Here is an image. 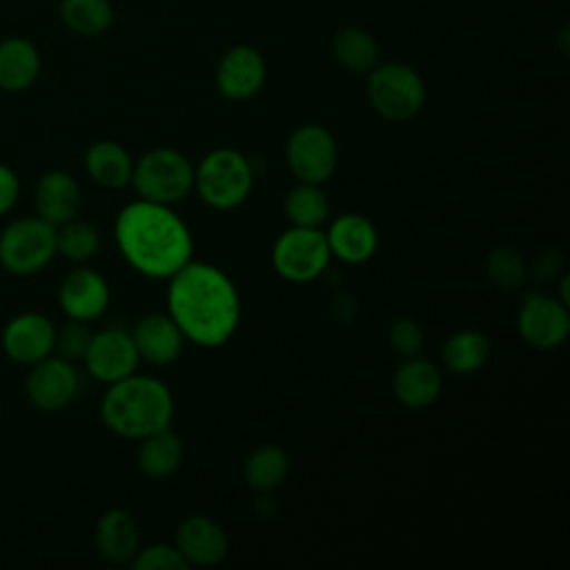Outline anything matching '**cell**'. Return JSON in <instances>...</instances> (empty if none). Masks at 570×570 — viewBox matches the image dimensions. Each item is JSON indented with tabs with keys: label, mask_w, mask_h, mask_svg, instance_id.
<instances>
[{
	"label": "cell",
	"mask_w": 570,
	"mask_h": 570,
	"mask_svg": "<svg viewBox=\"0 0 570 570\" xmlns=\"http://www.w3.org/2000/svg\"><path fill=\"white\" fill-rule=\"evenodd\" d=\"M167 281V314L185 341L200 347H220L236 334L240 296L220 267L191 258Z\"/></svg>",
	"instance_id": "6da1fadb"
},
{
	"label": "cell",
	"mask_w": 570,
	"mask_h": 570,
	"mask_svg": "<svg viewBox=\"0 0 570 570\" xmlns=\"http://www.w3.org/2000/svg\"><path fill=\"white\" fill-rule=\"evenodd\" d=\"M122 258L147 278H169L191 261L194 240L187 223L171 205L151 200L127 203L114 223Z\"/></svg>",
	"instance_id": "7a4b0ae2"
},
{
	"label": "cell",
	"mask_w": 570,
	"mask_h": 570,
	"mask_svg": "<svg viewBox=\"0 0 570 570\" xmlns=\"http://www.w3.org/2000/svg\"><path fill=\"white\" fill-rule=\"evenodd\" d=\"M100 419L114 434L140 441L171 425L174 396L160 379L134 372L109 383L100 401Z\"/></svg>",
	"instance_id": "3957f363"
},
{
	"label": "cell",
	"mask_w": 570,
	"mask_h": 570,
	"mask_svg": "<svg viewBox=\"0 0 570 570\" xmlns=\"http://www.w3.org/2000/svg\"><path fill=\"white\" fill-rule=\"evenodd\" d=\"M254 187V163L232 147H218L194 167V189L214 209L240 207Z\"/></svg>",
	"instance_id": "277c9868"
},
{
	"label": "cell",
	"mask_w": 570,
	"mask_h": 570,
	"mask_svg": "<svg viewBox=\"0 0 570 570\" xmlns=\"http://www.w3.org/2000/svg\"><path fill=\"white\" fill-rule=\"evenodd\" d=\"M129 185L142 200L174 205L194 189V165L178 149L156 147L134 160Z\"/></svg>",
	"instance_id": "5b68a950"
},
{
	"label": "cell",
	"mask_w": 570,
	"mask_h": 570,
	"mask_svg": "<svg viewBox=\"0 0 570 570\" xmlns=\"http://www.w3.org/2000/svg\"><path fill=\"white\" fill-rule=\"evenodd\" d=\"M367 100L374 111L392 122L414 118L425 102V85L419 71L405 62H383L367 71Z\"/></svg>",
	"instance_id": "8992f818"
},
{
	"label": "cell",
	"mask_w": 570,
	"mask_h": 570,
	"mask_svg": "<svg viewBox=\"0 0 570 570\" xmlns=\"http://www.w3.org/2000/svg\"><path fill=\"white\" fill-rule=\"evenodd\" d=\"M56 254V227L40 216L16 218L0 232V265L9 274H36L45 269Z\"/></svg>",
	"instance_id": "52a82bcc"
},
{
	"label": "cell",
	"mask_w": 570,
	"mask_h": 570,
	"mask_svg": "<svg viewBox=\"0 0 570 570\" xmlns=\"http://www.w3.org/2000/svg\"><path fill=\"white\" fill-rule=\"evenodd\" d=\"M332 261L325 232L321 227L285 229L272 247V267L289 283H312L327 269Z\"/></svg>",
	"instance_id": "ba28073f"
},
{
	"label": "cell",
	"mask_w": 570,
	"mask_h": 570,
	"mask_svg": "<svg viewBox=\"0 0 570 570\" xmlns=\"http://www.w3.org/2000/svg\"><path fill=\"white\" fill-rule=\"evenodd\" d=\"M285 158L298 183L323 185L338 165V147L323 125H301L285 142Z\"/></svg>",
	"instance_id": "9c48e42d"
},
{
	"label": "cell",
	"mask_w": 570,
	"mask_h": 570,
	"mask_svg": "<svg viewBox=\"0 0 570 570\" xmlns=\"http://www.w3.org/2000/svg\"><path fill=\"white\" fill-rule=\"evenodd\" d=\"M519 336L537 350H554L566 343L570 334L568 305L557 296L530 292L517 312Z\"/></svg>",
	"instance_id": "30bf717a"
},
{
	"label": "cell",
	"mask_w": 570,
	"mask_h": 570,
	"mask_svg": "<svg viewBox=\"0 0 570 570\" xmlns=\"http://www.w3.org/2000/svg\"><path fill=\"white\" fill-rule=\"evenodd\" d=\"M82 363L91 379L109 385L134 374L140 356L136 352L131 332L122 327H105L91 334Z\"/></svg>",
	"instance_id": "8fae6325"
},
{
	"label": "cell",
	"mask_w": 570,
	"mask_h": 570,
	"mask_svg": "<svg viewBox=\"0 0 570 570\" xmlns=\"http://www.w3.org/2000/svg\"><path fill=\"white\" fill-rule=\"evenodd\" d=\"M78 392L76 365L62 356H45L31 365L24 394L33 407L45 412L62 410Z\"/></svg>",
	"instance_id": "7c38bea8"
},
{
	"label": "cell",
	"mask_w": 570,
	"mask_h": 570,
	"mask_svg": "<svg viewBox=\"0 0 570 570\" xmlns=\"http://www.w3.org/2000/svg\"><path fill=\"white\" fill-rule=\"evenodd\" d=\"M267 67L258 49L236 45L227 49L216 65V87L227 100H247L265 85Z\"/></svg>",
	"instance_id": "4fadbf2b"
},
{
	"label": "cell",
	"mask_w": 570,
	"mask_h": 570,
	"mask_svg": "<svg viewBox=\"0 0 570 570\" xmlns=\"http://www.w3.org/2000/svg\"><path fill=\"white\" fill-rule=\"evenodd\" d=\"M53 347L56 325L45 314L22 312L13 316L2 330V350L11 361L20 365L38 363L40 358L49 356Z\"/></svg>",
	"instance_id": "5bb4252c"
},
{
	"label": "cell",
	"mask_w": 570,
	"mask_h": 570,
	"mask_svg": "<svg viewBox=\"0 0 570 570\" xmlns=\"http://www.w3.org/2000/svg\"><path fill=\"white\" fill-rule=\"evenodd\" d=\"M109 285L107 281L89 267L71 269L60 287H58V303L67 318L71 321H96L100 318L109 307Z\"/></svg>",
	"instance_id": "9a60e30c"
},
{
	"label": "cell",
	"mask_w": 570,
	"mask_h": 570,
	"mask_svg": "<svg viewBox=\"0 0 570 570\" xmlns=\"http://www.w3.org/2000/svg\"><path fill=\"white\" fill-rule=\"evenodd\" d=\"M174 546L191 566H216L229 552L227 532L218 521L205 514L185 517L174 534Z\"/></svg>",
	"instance_id": "2e32d148"
},
{
	"label": "cell",
	"mask_w": 570,
	"mask_h": 570,
	"mask_svg": "<svg viewBox=\"0 0 570 570\" xmlns=\"http://www.w3.org/2000/svg\"><path fill=\"white\" fill-rule=\"evenodd\" d=\"M330 254L347 265L367 263L379 247V232L374 223L356 212H345L330 223L325 232Z\"/></svg>",
	"instance_id": "e0dca14e"
},
{
	"label": "cell",
	"mask_w": 570,
	"mask_h": 570,
	"mask_svg": "<svg viewBox=\"0 0 570 570\" xmlns=\"http://www.w3.org/2000/svg\"><path fill=\"white\" fill-rule=\"evenodd\" d=\"M131 338L136 345V352L140 361L151 363V365H169L174 363L185 345V336L174 323L169 314L151 312L142 316L134 330Z\"/></svg>",
	"instance_id": "ac0fdd59"
},
{
	"label": "cell",
	"mask_w": 570,
	"mask_h": 570,
	"mask_svg": "<svg viewBox=\"0 0 570 570\" xmlns=\"http://www.w3.org/2000/svg\"><path fill=\"white\" fill-rule=\"evenodd\" d=\"M441 370L421 356L403 358L392 376V392L396 401L407 410L430 407L441 396Z\"/></svg>",
	"instance_id": "d6986e66"
},
{
	"label": "cell",
	"mask_w": 570,
	"mask_h": 570,
	"mask_svg": "<svg viewBox=\"0 0 570 570\" xmlns=\"http://www.w3.org/2000/svg\"><path fill=\"white\" fill-rule=\"evenodd\" d=\"M36 212L53 227L71 220L80 212V185L62 169H51L36 185Z\"/></svg>",
	"instance_id": "ffe728a7"
},
{
	"label": "cell",
	"mask_w": 570,
	"mask_h": 570,
	"mask_svg": "<svg viewBox=\"0 0 570 570\" xmlns=\"http://www.w3.org/2000/svg\"><path fill=\"white\" fill-rule=\"evenodd\" d=\"M96 548L111 563H131L140 548L134 517L122 508L107 510L96 523Z\"/></svg>",
	"instance_id": "44dd1931"
},
{
	"label": "cell",
	"mask_w": 570,
	"mask_h": 570,
	"mask_svg": "<svg viewBox=\"0 0 570 570\" xmlns=\"http://www.w3.org/2000/svg\"><path fill=\"white\" fill-rule=\"evenodd\" d=\"M40 73V53L27 38H7L0 42V89L18 94L29 89Z\"/></svg>",
	"instance_id": "7402d4cb"
},
{
	"label": "cell",
	"mask_w": 570,
	"mask_h": 570,
	"mask_svg": "<svg viewBox=\"0 0 570 570\" xmlns=\"http://www.w3.org/2000/svg\"><path fill=\"white\" fill-rule=\"evenodd\" d=\"M85 169L89 178L107 189H122L131 183L134 158L114 140H98L85 151Z\"/></svg>",
	"instance_id": "603a6c76"
},
{
	"label": "cell",
	"mask_w": 570,
	"mask_h": 570,
	"mask_svg": "<svg viewBox=\"0 0 570 570\" xmlns=\"http://www.w3.org/2000/svg\"><path fill=\"white\" fill-rule=\"evenodd\" d=\"M138 470L149 479H167L183 463V441L171 428L151 432L140 439L136 452Z\"/></svg>",
	"instance_id": "cb8c5ba5"
},
{
	"label": "cell",
	"mask_w": 570,
	"mask_h": 570,
	"mask_svg": "<svg viewBox=\"0 0 570 570\" xmlns=\"http://www.w3.org/2000/svg\"><path fill=\"white\" fill-rule=\"evenodd\" d=\"M490 356V338L479 330H459L443 343L441 358L448 372L465 376L485 365Z\"/></svg>",
	"instance_id": "d4e9b609"
},
{
	"label": "cell",
	"mask_w": 570,
	"mask_h": 570,
	"mask_svg": "<svg viewBox=\"0 0 570 570\" xmlns=\"http://www.w3.org/2000/svg\"><path fill=\"white\" fill-rule=\"evenodd\" d=\"M287 472H289V456L276 443L256 445L243 465L245 483L258 494L261 492L269 494L272 490H276L285 481Z\"/></svg>",
	"instance_id": "484cf974"
},
{
	"label": "cell",
	"mask_w": 570,
	"mask_h": 570,
	"mask_svg": "<svg viewBox=\"0 0 570 570\" xmlns=\"http://www.w3.org/2000/svg\"><path fill=\"white\" fill-rule=\"evenodd\" d=\"M336 62L352 73H367L379 65V47L370 31L361 27H345L332 40Z\"/></svg>",
	"instance_id": "4316f807"
},
{
	"label": "cell",
	"mask_w": 570,
	"mask_h": 570,
	"mask_svg": "<svg viewBox=\"0 0 570 570\" xmlns=\"http://www.w3.org/2000/svg\"><path fill=\"white\" fill-rule=\"evenodd\" d=\"M62 24L80 36H98L114 22L111 0H60Z\"/></svg>",
	"instance_id": "83f0119b"
},
{
	"label": "cell",
	"mask_w": 570,
	"mask_h": 570,
	"mask_svg": "<svg viewBox=\"0 0 570 570\" xmlns=\"http://www.w3.org/2000/svg\"><path fill=\"white\" fill-rule=\"evenodd\" d=\"M285 216L296 227H321L330 216V200L321 185L298 183L285 196Z\"/></svg>",
	"instance_id": "f1b7e54d"
},
{
	"label": "cell",
	"mask_w": 570,
	"mask_h": 570,
	"mask_svg": "<svg viewBox=\"0 0 570 570\" xmlns=\"http://www.w3.org/2000/svg\"><path fill=\"white\" fill-rule=\"evenodd\" d=\"M485 274L499 289L517 292L528 281V265L514 247L499 245L485 256Z\"/></svg>",
	"instance_id": "f546056e"
},
{
	"label": "cell",
	"mask_w": 570,
	"mask_h": 570,
	"mask_svg": "<svg viewBox=\"0 0 570 570\" xmlns=\"http://www.w3.org/2000/svg\"><path fill=\"white\" fill-rule=\"evenodd\" d=\"M98 247H100L98 229L87 220H78V216L56 227V249L69 261L82 263L91 258L98 252Z\"/></svg>",
	"instance_id": "4dcf8cb0"
},
{
	"label": "cell",
	"mask_w": 570,
	"mask_h": 570,
	"mask_svg": "<svg viewBox=\"0 0 570 570\" xmlns=\"http://www.w3.org/2000/svg\"><path fill=\"white\" fill-rule=\"evenodd\" d=\"M134 570H187L189 563L178 552L176 546L169 543H151L147 548H138L131 559Z\"/></svg>",
	"instance_id": "1f68e13d"
},
{
	"label": "cell",
	"mask_w": 570,
	"mask_h": 570,
	"mask_svg": "<svg viewBox=\"0 0 570 570\" xmlns=\"http://www.w3.org/2000/svg\"><path fill=\"white\" fill-rule=\"evenodd\" d=\"M387 343L392 347V352L401 358H410V356H419L425 343L423 330L414 318H396L390 330H387Z\"/></svg>",
	"instance_id": "d6a6232c"
},
{
	"label": "cell",
	"mask_w": 570,
	"mask_h": 570,
	"mask_svg": "<svg viewBox=\"0 0 570 570\" xmlns=\"http://www.w3.org/2000/svg\"><path fill=\"white\" fill-rule=\"evenodd\" d=\"M91 330L87 323L82 321H67L60 330H56V347L58 350V356L76 363V361H82L87 347H89V341H91Z\"/></svg>",
	"instance_id": "836d02e7"
},
{
	"label": "cell",
	"mask_w": 570,
	"mask_h": 570,
	"mask_svg": "<svg viewBox=\"0 0 570 570\" xmlns=\"http://www.w3.org/2000/svg\"><path fill=\"white\" fill-rule=\"evenodd\" d=\"M566 272V263H563V254L554 247H548V249H541L532 265L528 267V274H532V278L541 281V283H548V281H557L561 274Z\"/></svg>",
	"instance_id": "e575fe53"
},
{
	"label": "cell",
	"mask_w": 570,
	"mask_h": 570,
	"mask_svg": "<svg viewBox=\"0 0 570 570\" xmlns=\"http://www.w3.org/2000/svg\"><path fill=\"white\" fill-rule=\"evenodd\" d=\"M20 196V180L16 171L0 163V216H4Z\"/></svg>",
	"instance_id": "d590c367"
},
{
	"label": "cell",
	"mask_w": 570,
	"mask_h": 570,
	"mask_svg": "<svg viewBox=\"0 0 570 570\" xmlns=\"http://www.w3.org/2000/svg\"><path fill=\"white\" fill-rule=\"evenodd\" d=\"M0 412H2V401H0Z\"/></svg>",
	"instance_id": "8d00e7d4"
}]
</instances>
